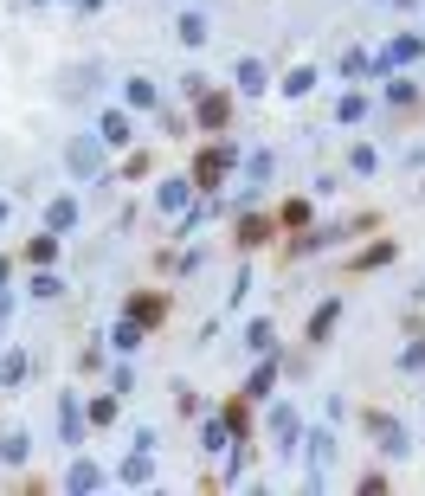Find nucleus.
I'll list each match as a JSON object with an SVG mask.
<instances>
[{"label":"nucleus","instance_id":"0eeeda50","mask_svg":"<svg viewBox=\"0 0 425 496\" xmlns=\"http://www.w3.org/2000/svg\"><path fill=\"white\" fill-rule=\"evenodd\" d=\"M78 220H84V206L71 200V193H58V200L45 206V233H71V226H78Z\"/></svg>","mask_w":425,"mask_h":496},{"label":"nucleus","instance_id":"ddd939ff","mask_svg":"<svg viewBox=\"0 0 425 496\" xmlns=\"http://www.w3.org/2000/svg\"><path fill=\"white\" fill-rule=\"evenodd\" d=\"M26 374H33V354H26V348H14L7 362H0V387H26Z\"/></svg>","mask_w":425,"mask_h":496},{"label":"nucleus","instance_id":"393cba45","mask_svg":"<svg viewBox=\"0 0 425 496\" xmlns=\"http://www.w3.org/2000/svg\"><path fill=\"white\" fill-rule=\"evenodd\" d=\"M341 71H348V78H368L374 58H368V52H341Z\"/></svg>","mask_w":425,"mask_h":496},{"label":"nucleus","instance_id":"c85d7f7f","mask_svg":"<svg viewBox=\"0 0 425 496\" xmlns=\"http://www.w3.org/2000/svg\"><path fill=\"white\" fill-rule=\"evenodd\" d=\"M7 316H14V297H7V291H0V322H7Z\"/></svg>","mask_w":425,"mask_h":496},{"label":"nucleus","instance_id":"423d86ee","mask_svg":"<svg viewBox=\"0 0 425 496\" xmlns=\"http://www.w3.org/2000/svg\"><path fill=\"white\" fill-rule=\"evenodd\" d=\"M374 445H381L387 458H406V451H412V439H406L400 419H374Z\"/></svg>","mask_w":425,"mask_h":496},{"label":"nucleus","instance_id":"a211bd4d","mask_svg":"<svg viewBox=\"0 0 425 496\" xmlns=\"http://www.w3.org/2000/svg\"><path fill=\"white\" fill-rule=\"evenodd\" d=\"M335 316H341V297H329V303H322V310L310 316V342H322V335L335 329Z\"/></svg>","mask_w":425,"mask_h":496},{"label":"nucleus","instance_id":"9d476101","mask_svg":"<svg viewBox=\"0 0 425 496\" xmlns=\"http://www.w3.org/2000/svg\"><path fill=\"white\" fill-rule=\"evenodd\" d=\"M193 187H200V181H187V174H174V181H162V193H155V200H162V213H181V206L193 200Z\"/></svg>","mask_w":425,"mask_h":496},{"label":"nucleus","instance_id":"4468645a","mask_svg":"<svg viewBox=\"0 0 425 496\" xmlns=\"http://www.w3.org/2000/svg\"><path fill=\"white\" fill-rule=\"evenodd\" d=\"M123 104H129V110H155V104H162V97H155V78H129V84H123Z\"/></svg>","mask_w":425,"mask_h":496},{"label":"nucleus","instance_id":"9b49d317","mask_svg":"<svg viewBox=\"0 0 425 496\" xmlns=\"http://www.w3.org/2000/svg\"><path fill=\"white\" fill-rule=\"evenodd\" d=\"M232 84H239V97H258V91H264V64H258V58H239V64H232Z\"/></svg>","mask_w":425,"mask_h":496},{"label":"nucleus","instance_id":"7ed1b4c3","mask_svg":"<svg viewBox=\"0 0 425 496\" xmlns=\"http://www.w3.org/2000/svg\"><path fill=\"white\" fill-rule=\"evenodd\" d=\"M303 458H310V490H322V477L335 464V432H310L303 439Z\"/></svg>","mask_w":425,"mask_h":496},{"label":"nucleus","instance_id":"f3484780","mask_svg":"<svg viewBox=\"0 0 425 496\" xmlns=\"http://www.w3.org/2000/svg\"><path fill=\"white\" fill-rule=\"evenodd\" d=\"M277 91H283V97H310V91H316V64H297V71H291V78H283Z\"/></svg>","mask_w":425,"mask_h":496},{"label":"nucleus","instance_id":"7c9ffc66","mask_svg":"<svg viewBox=\"0 0 425 496\" xmlns=\"http://www.w3.org/2000/svg\"><path fill=\"white\" fill-rule=\"evenodd\" d=\"M0 220H7V200H0Z\"/></svg>","mask_w":425,"mask_h":496},{"label":"nucleus","instance_id":"a878e982","mask_svg":"<svg viewBox=\"0 0 425 496\" xmlns=\"http://www.w3.org/2000/svg\"><path fill=\"white\" fill-rule=\"evenodd\" d=\"M348 168H354V174H374V168H381V155H374V149H368V142H361V149H354V155H348Z\"/></svg>","mask_w":425,"mask_h":496},{"label":"nucleus","instance_id":"2eb2a0df","mask_svg":"<svg viewBox=\"0 0 425 496\" xmlns=\"http://www.w3.org/2000/svg\"><path fill=\"white\" fill-rule=\"evenodd\" d=\"M110 348H116V354H135V348H142V322H135V316H123V322L110 329Z\"/></svg>","mask_w":425,"mask_h":496},{"label":"nucleus","instance_id":"f257e3e1","mask_svg":"<svg viewBox=\"0 0 425 496\" xmlns=\"http://www.w3.org/2000/svg\"><path fill=\"white\" fill-rule=\"evenodd\" d=\"M104 149H110L104 135H71V149H64V174H71V181H97V174H104Z\"/></svg>","mask_w":425,"mask_h":496},{"label":"nucleus","instance_id":"5701e85b","mask_svg":"<svg viewBox=\"0 0 425 496\" xmlns=\"http://www.w3.org/2000/svg\"><path fill=\"white\" fill-rule=\"evenodd\" d=\"M271 381H277V362H264V368L245 381V393H252V400H264V393H271Z\"/></svg>","mask_w":425,"mask_h":496},{"label":"nucleus","instance_id":"39448f33","mask_svg":"<svg viewBox=\"0 0 425 496\" xmlns=\"http://www.w3.org/2000/svg\"><path fill=\"white\" fill-rule=\"evenodd\" d=\"M84 425H91V412L78 406V393H58V432H64V445H84Z\"/></svg>","mask_w":425,"mask_h":496},{"label":"nucleus","instance_id":"6e6552de","mask_svg":"<svg viewBox=\"0 0 425 496\" xmlns=\"http://www.w3.org/2000/svg\"><path fill=\"white\" fill-rule=\"evenodd\" d=\"M425 52V39L419 33H400V39H387V52H381V71H393V64H412Z\"/></svg>","mask_w":425,"mask_h":496},{"label":"nucleus","instance_id":"2f4dec72","mask_svg":"<svg viewBox=\"0 0 425 496\" xmlns=\"http://www.w3.org/2000/svg\"><path fill=\"white\" fill-rule=\"evenodd\" d=\"M33 7H39V0H33Z\"/></svg>","mask_w":425,"mask_h":496},{"label":"nucleus","instance_id":"aec40b11","mask_svg":"<svg viewBox=\"0 0 425 496\" xmlns=\"http://www.w3.org/2000/svg\"><path fill=\"white\" fill-rule=\"evenodd\" d=\"M271 342H277L271 322H252V329H245V348H252V354H271Z\"/></svg>","mask_w":425,"mask_h":496},{"label":"nucleus","instance_id":"20e7f679","mask_svg":"<svg viewBox=\"0 0 425 496\" xmlns=\"http://www.w3.org/2000/svg\"><path fill=\"white\" fill-rule=\"evenodd\" d=\"M97 135L110 142V149H129V142H135V110L123 104V110H104L97 116Z\"/></svg>","mask_w":425,"mask_h":496},{"label":"nucleus","instance_id":"f03ea898","mask_svg":"<svg viewBox=\"0 0 425 496\" xmlns=\"http://www.w3.org/2000/svg\"><path fill=\"white\" fill-rule=\"evenodd\" d=\"M271 439H277V458H303V419H297V406H271Z\"/></svg>","mask_w":425,"mask_h":496},{"label":"nucleus","instance_id":"412c9836","mask_svg":"<svg viewBox=\"0 0 425 496\" xmlns=\"http://www.w3.org/2000/svg\"><path fill=\"white\" fill-rule=\"evenodd\" d=\"M361 116H368V97H354V91H348V97L335 104V123H361Z\"/></svg>","mask_w":425,"mask_h":496},{"label":"nucleus","instance_id":"cd10ccee","mask_svg":"<svg viewBox=\"0 0 425 496\" xmlns=\"http://www.w3.org/2000/svg\"><path fill=\"white\" fill-rule=\"evenodd\" d=\"M400 368H425V342H412V348L400 354Z\"/></svg>","mask_w":425,"mask_h":496},{"label":"nucleus","instance_id":"1a4fd4ad","mask_svg":"<svg viewBox=\"0 0 425 496\" xmlns=\"http://www.w3.org/2000/svg\"><path fill=\"white\" fill-rule=\"evenodd\" d=\"M174 39H181V45H206V39H212V33H206V14L181 7V20H174Z\"/></svg>","mask_w":425,"mask_h":496},{"label":"nucleus","instance_id":"c756f323","mask_svg":"<svg viewBox=\"0 0 425 496\" xmlns=\"http://www.w3.org/2000/svg\"><path fill=\"white\" fill-rule=\"evenodd\" d=\"M0 291H7V264H0Z\"/></svg>","mask_w":425,"mask_h":496},{"label":"nucleus","instance_id":"dca6fc26","mask_svg":"<svg viewBox=\"0 0 425 496\" xmlns=\"http://www.w3.org/2000/svg\"><path fill=\"white\" fill-rule=\"evenodd\" d=\"M33 458V439L26 432H0V464H26Z\"/></svg>","mask_w":425,"mask_h":496},{"label":"nucleus","instance_id":"b1692460","mask_svg":"<svg viewBox=\"0 0 425 496\" xmlns=\"http://www.w3.org/2000/svg\"><path fill=\"white\" fill-rule=\"evenodd\" d=\"M33 297H39V303H52V297H64V283H58L52 271H39V277H33Z\"/></svg>","mask_w":425,"mask_h":496},{"label":"nucleus","instance_id":"4be33fe9","mask_svg":"<svg viewBox=\"0 0 425 496\" xmlns=\"http://www.w3.org/2000/svg\"><path fill=\"white\" fill-rule=\"evenodd\" d=\"M200 445H206L212 458H220V451H232V445H226V425H220V419H206V432H200Z\"/></svg>","mask_w":425,"mask_h":496},{"label":"nucleus","instance_id":"f8f14e48","mask_svg":"<svg viewBox=\"0 0 425 496\" xmlns=\"http://www.w3.org/2000/svg\"><path fill=\"white\" fill-rule=\"evenodd\" d=\"M97 483H104V471H97L91 458H71V471H64V490H78V496H84V490H97Z\"/></svg>","mask_w":425,"mask_h":496},{"label":"nucleus","instance_id":"bb28decb","mask_svg":"<svg viewBox=\"0 0 425 496\" xmlns=\"http://www.w3.org/2000/svg\"><path fill=\"white\" fill-rule=\"evenodd\" d=\"M52 252H58V233H45V239H33V264H45Z\"/></svg>","mask_w":425,"mask_h":496},{"label":"nucleus","instance_id":"6ab92c4d","mask_svg":"<svg viewBox=\"0 0 425 496\" xmlns=\"http://www.w3.org/2000/svg\"><path fill=\"white\" fill-rule=\"evenodd\" d=\"M149 477H155L149 451H129V458H123V483H149Z\"/></svg>","mask_w":425,"mask_h":496},{"label":"nucleus","instance_id":"473e14b6","mask_svg":"<svg viewBox=\"0 0 425 496\" xmlns=\"http://www.w3.org/2000/svg\"><path fill=\"white\" fill-rule=\"evenodd\" d=\"M419 193H425V187H419Z\"/></svg>","mask_w":425,"mask_h":496}]
</instances>
